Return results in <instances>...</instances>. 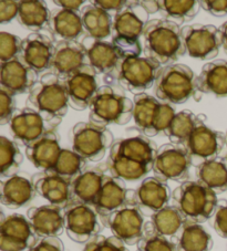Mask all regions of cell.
<instances>
[{
	"mask_svg": "<svg viewBox=\"0 0 227 251\" xmlns=\"http://www.w3.org/2000/svg\"><path fill=\"white\" fill-rule=\"evenodd\" d=\"M180 25L167 19H152L143 32L144 52L161 66L172 64L186 53Z\"/></svg>",
	"mask_w": 227,
	"mask_h": 251,
	"instance_id": "cell-1",
	"label": "cell"
},
{
	"mask_svg": "<svg viewBox=\"0 0 227 251\" xmlns=\"http://www.w3.org/2000/svg\"><path fill=\"white\" fill-rule=\"evenodd\" d=\"M28 101L48 122L58 125L69 109V97L63 80L46 73L29 91Z\"/></svg>",
	"mask_w": 227,
	"mask_h": 251,
	"instance_id": "cell-2",
	"label": "cell"
},
{
	"mask_svg": "<svg viewBox=\"0 0 227 251\" xmlns=\"http://www.w3.org/2000/svg\"><path fill=\"white\" fill-rule=\"evenodd\" d=\"M174 206L187 222L206 223L217 208V194L200 181L186 180L172 193Z\"/></svg>",
	"mask_w": 227,
	"mask_h": 251,
	"instance_id": "cell-3",
	"label": "cell"
},
{
	"mask_svg": "<svg viewBox=\"0 0 227 251\" xmlns=\"http://www.w3.org/2000/svg\"><path fill=\"white\" fill-rule=\"evenodd\" d=\"M198 76L192 69L182 63H172L162 68L155 84L156 99L165 103L183 104L199 93Z\"/></svg>",
	"mask_w": 227,
	"mask_h": 251,
	"instance_id": "cell-4",
	"label": "cell"
},
{
	"mask_svg": "<svg viewBox=\"0 0 227 251\" xmlns=\"http://www.w3.org/2000/svg\"><path fill=\"white\" fill-rule=\"evenodd\" d=\"M133 107L131 99L110 85L101 86L89 107L90 122L106 127L110 124H128L133 118Z\"/></svg>",
	"mask_w": 227,
	"mask_h": 251,
	"instance_id": "cell-5",
	"label": "cell"
},
{
	"mask_svg": "<svg viewBox=\"0 0 227 251\" xmlns=\"http://www.w3.org/2000/svg\"><path fill=\"white\" fill-rule=\"evenodd\" d=\"M72 150L88 162H100L113 145V135L106 126L92 122L74 125L71 133Z\"/></svg>",
	"mask_w": 227,
	"mask_h": 251,
	"instance_id": "cell-6",
	"label": "cell"
},
{
	"mask_svg": "<svg viewBox=\"0 0 227 251\" xmlns=\"http://www.w3.org/2000/svg\"><path fill=\"white\" fill-rule=\"evenodd\" d=\"M162 67L147 57L123 59L117 70L116 80L131 93L141 94L156 84Z\"/></svg>",
	"mask_w": 227,
	"mask_h": 251,
	"instance_id": "cell-7",
	"label": "cell"
},
{
	"mask_svg": "<svg viewBox=\"0 0 227 251\" xmlns=\"http://www.w3.org/2000/svg\"><path fill=\"white\" fill-rule=\"evenodd\" d=\"M186 53L198 60H212L223 47L220 28L212 25H189L181 29Z\"/></svg>",
	"mask_w": 227,
	"mask_h": 251,
	"instance_id": "cell-8",
	"label": "cell"
},
{
	"mask_svg": "<svg viewBox=\"0 0 227 251\" xmlns=\"http://www.w3.org/2000/svg\"><path fill=\"white\" fill-rule=\"evenodd\" d=\"M192 166L190 155L183 145L164 144L159 147L153 163L156 178L162 181H186Z\"/></svg>",
	"mask_w": 227,
	"mask_h": 251,
	"instance_id": "cell-9",
	"label": "cell"
},
{
	"mask_svg": "<svg viewBox=\"0 0 227 251\" xmlns=\"http://www.w3.org/2000/svg\"><path fill=\"white\" fill-rule=\"evenodd\" d=\"M65 211V231L70 239L86 244L102 230V220L93 206L70 204Z\"/></svg>",
	"mask_w": 227,
	"mask_h": 251,
	"instance_id": "cell-10",
	"label": "cell"
},
{
	"mask_svg": "<svg viewBox=\"0 0 227 251\" xmlns=\"http://www.w3.org/2000/svg\"><path fill=\"white\" fill-rule=\"evenodd\" d=\"M225 145V134L206 126L202 121L183 146L190 155L192 165L199 167L202 164L218 157Z\"/></svg>",
	"mask_w": 227,
	"mask_h": 251,
	"instance_id": "cell-11",
	"label": "cell"
},
{
	"mask_svg": "<svg viewBox=\"0 0 227 251\" xmlns=\"http://www.w3.org/2000/svg\"><path fill=\"white\" fill-rule=\"evenodd\" d=\"M102 223L126 246L138 245L144 237V216L134 201L103 219Z\"/></svg>",
	"mask_w": 227,
	"mask_h": 251,
	"instance_id": "cell-12",
	"label": "cell"
},
{
	"mask_svg": "<svg viewBox=\"0 0 227 251\" xmlns=\"http://www.w3.org/2000/svg\"><path fill=\"white\" fill-rule=\"evenodd\" d=\"M38 242L29 219L24 215L12 214L2 218L0 225L1 251H29Z\"/></svg>",
	"mask_w": 227,
	"mask_h": 251,
	"instance_id": "cell-13",
	"label": "cell"
},
{
	"mask_svg": "<svg viewBox=\"0 0 227 251\" xmlns=\"http://www.w3.org/2000/svg\"><path fill=\"white\" fill-rule=\"evenodd\" d=\"M64 83L68 91L69 104L77 111L90 107L100 90L98 73L89 64L70 75L64 80Z\"/></svg>",
	"mask_w": 227,
	"mask_h": 251,
	"instance_id": "cell-14",
	"label": "cell"
},
{
	"mask_svg": "<svg viewBox=\"0 0 227 251\" xmlns=\"http://www.w3.org/2000/svg\"><path fill=\"white\" fill-rule=\"evenodd\" d=\"M9 125L12 135L26 147L32 144L48 132L55 131L57 127L56 124L48 122L38 111L31 107L17 110Z\"/></svg>",
	"mask_w": 227,
	"mask_h": 251,
	"instance_id": "cell-15",
	"label": "cell"
},
{
	"mask_svg": "<svg viewBox=\"0 0 227 251\" xmlns=\"http://www.w3.org/2000/svg\"><path fill=\"white\" fill-rule=\"evenodd\" d=\"M172 197L171 189L165 181L156 177L143 179L137 190H134V202L143 216L152 217L165 207Z\"/></svg>",
	"mask_w": 227,
	"mask_h": 251,
	"instance_id": "cell-16",
	"label": "cell"
},
{
	"mask_svg": "<svg viewBox=\"0 0 227 251\" xmlns=\"http://www.w3.org/2000/svg\"><path fill=\"white\" fill-rule=\"evenodd\" d=\"M82 45L85 49L89 66L98 75H106L116 80L122 58L114 45L111 41L97 40L90 37L85 38Z\"/></svg>",
	"mask_w": 227,
	"mask_h": 251,
	"instance_id": "cell-17",
	"label": "cell"
},
{
	"mask_svg": "<svg viewBox=\"0 0 227 251\" xmlns=\"http://www.w3.org/2000/svg\"><path fill=\"white\" fill-rule=\"evenodd\" d=\"M86 64H89L88 57L82 42L60 41L56 45L50 70L64 81Z\"/></svg>",
	"mask_w": 227,
	"mask_h": 251,
	"instance_id": "cell-18",
	"label": "cell"
},
{
	"mask_svg": "<svg viewBox=\"0 0 227 251\" xmlns=\"http://www.w3.org/2000/svg\"><path fill=\"white\" fill-rule=\"evenodd\" d=\"M132 201H134V190L126 188L123 180L107 175L93 207L103 220Z\"/></svg>",
	"mask_w": 227,
	"mask_h": 251,
	"instance_id": "cell-19",
	"label": "cell"
},
{
	"mask_svg": "<svg viewBox=\"0 0 227 251\" xmlns=\"http://www.w3.org/2000/svg\"><path fill=\"white\" fill-rule=\"evenodd\" d=\"M56 46L45 33L32 32L24 39L20 58L33 71L40 73L51 68Z\"/></svg>",
	"mask_w": 227,
	"mask_h": 251,
	"instance_id": "cell-20",
	"label": "cell"
},
{
	"mask_svg": "<svg viewBox=\"0 0 227 251\" xmlns=\"http://www.w3.org/2000/svg\"><path fill=\"white\" fill-rule=\"evenodd\" d=\"M36 193L49 204L65 209L71 202V180L52 172H41L32 177Z\"/></svg>",
	"mask_w": 227,
	"mask_h": 251,
	"instance_id": "cell-21",
	"label": "cell"
},
{
	"mask_svg": "<svg viewBox=\"0 0 227 251\" xmlns=\"http://www.w3.org/2000/svg\"><path fill=\"white\" fill-rule=\"evenodd\" d=\"M27 218L38 238L58 237L65 229V211L54 205L31 207Z\"/></svg>",
	"mask_w": 227,
	"mask_h": 251,
	"instance_id": "cell-22",
	"label": "cell"
},
{
	"mask_svg": "<svg viewBox=\"0 0 227 251\" xmlns=\"http://www.w3.org/2000/svg\"><path fill=\"white\" fill-rule=\"evenodd\" d=\"M38 82V73L29 68L20 57L1 63L0 83L1 88L14 95L26 93Z\"/></svg>",
	"mask_w": 227,
	"mask_h": 251,
	"instance_id": "cell-23",
	"label": "cell"
},
{
	"mask_svg": "<svg viewBox=\"0 0 227 251\" xmlns=\"http://www.w3.org/2000/svg\"><path fill=\"white\" fill-rule=\"evenodd\" d=\"M148 15L141 1H130L113 18V36L140 39L148 23Z\"/></svg>",
	"mask_w": 227,
	"mask_h": 251,
	"instance_id": "cell-24",
	"label": "cell"
},
{
	"mask_svg": "<svg viewBox=\"0 0 227 251\" xmlns=\"http://www.w3.org/2000/svg\"><path fill=\"white\" fill-rule=\"evenodd\" d=\"M158 150L155 143L147 136L139 135L114 142L109 154L128 158L137 163L153 165Z\"/></svg>",
	"mask_w": 227,
	"mask_h": 251,
	"instance_id": "cell-25",
	"label": "cell"
},
{
	"mask_svg": "<svg viewBox=\"0 0 227 251\" xmlns=\"http://www.w3.org/2000/svg\"><path fill=\"white\" fill-rule=\"evenodd\" d=\"M61 151L58 134L51 131L26 147V155L34 167L42 172H50L58 161Z\"/></svg>",
	"mask_w": 227,
	"mask_h": 251,
	"instance_id": "cell-26",
	"label": "cell"
},
{
	"mask_svg": "<svg viewBox=\"0 0 227 251\" xmlns=\"http://www.w3.org/2000/svg\"><path fill=\"white\" fill-rule=\"evenodd\" d=\"M107 174L101 168L92 167L80 174L71 183V202L93 206Z\"/></svg>",
	"mask_w": 227,
	"mask_h": 251,
	"instance_id": "cell-27",
	"label": "cell"
},
{
	"mask_svg": "<svg viewBox=\"0 0 227 251\" xmlns=\"http://www.w3.org/2000/svg\"><path fill=\"white\" fill-rule=\"evenodd\" d=\"M199 93L227 97V61L215 60L205 64L196 80Z\"/></svg>",
	"mask_w": 227,
	"mask_h": 251,
	"instance_id": "cell-28",
	"label": "cell"
},
{
	"mask_svg": "<svg viewBox=\"0 0 227 251\" xmlns=\"http://www.w3.org/2000/svg\"><path fill=\"white\" fill-rule=\"evenodd\" d=\"M36 193L32 179L17 174L1 183V204L9 208H20L32 201Z\"/></svg>",
	"mask_w": 227,
	"mask_h": 251,
	"instance_id": "cell-29",
	"label": "cell"
},
{
	"mask_svg": "<svg viewBox=\"0 0 227 251\" xmlns=\"http://www.w3.org/2000/svg\"><path fill=\"white\" fill-rule=\"evenodd\" d=\"M171 240L177 251H211L214 246L212 236L202 225L187 220Z\"/></svg>",
	"mask_w": 227,
	"mask_h": 251,
	"instance_id": "cell-30",
	"label": "cell"
},
{
	"mask_svg": "<svg viewBox=\"0 0 227 251\" xmlns=\"http://www.w3.org/2000/svg\"><path fill=\"white\" fill-rule=\"evenodd\" d=\"M50 30L54 37L60 41H77L84 33L80 12L59 9L52 12Z\"/></svg>",
	"mask_w": 227,
	"mask_h": 251,
	"instance_id": "cell-31",
	"label": "cell"
},
{
	"mask_svg": "<svg viewBox=\"0 0 227 251\" xmlns=\"http://www.w3.org/2000/svg\"><path fill=\"white\" fill-rule=\"evenodd\" d=\"M82 24L88 37L97 40H107L113 32L112 15L94 3H89L80 11Z\"/></svg>",
	"mask_w": 227,
	"mask_h": 251,
	"instance_id": "cell-32",
	"label": "cell"
},
{
	"mask_svg": "<svg viewBox=\"0 0 227 251\" xmlns=\"http://www.w3.org/2000/svg\"><path fill=\"white\" fill-rule=\"evenodd\" d=\"M185 223L181 211L175 206H167L151 217V222L144 225V235L158 233L172 239L181 230Z\"/></svg>",
	"mask_w": 227,
	"mask_h": 251,
	"instance_id": "cell-33",
	"label": "cell"
},
{
	"mask_svg": "<svg viewBox=\"0 0 227 251\" xmlns=\"http://www.w3.org/2000/svg\"><path fill=\"white\" fill-rule=\"evenodd\" d=\"M52 12L47 3L38 0L19 1V14L17 19L19 24L31 31L37 32L50 25Z\"/></svg>",
	"mask_w": 227,
	"mask_h": 251,
	"instance_id": "cell-34",
	"label": "cell"
},
{
	"mask_svg": "<svg viewBox=\"0 0 227 251\" xmlns=\"http://www.w3.org/2000/svg\"><path fill=\"white\" fill-rule=\"evenodd\" d=\"M199 181L216 194L227 192V156H218L198 167Z\"/></svg>",
	"mask_w": 227,
	"mask_h": 251,
	"instance_id": "cell-35",
	"label": "cell"
},
{
	"mask_svg": "<svg viewBox=\"0 0 227 251\" xmlns=\"http://www.w3.org/2000/svg\"><path fill=\"white\" fill-rule=\"evenodd\" d=\"M133 121L137 127L144 135L151 137L156 111L159 109L160 100L147 93L134 95Z\"/></svg>",
	"mask_w": 227,
	"mask_h": 251,
	"instance_id": "cell-36",
	"label": "cell"
},
{
	"mask_svg": "<svg viewBox=\"0 0 227 251\" xmlns=\"http://www.w3.org/2000/svg\"><path fill=\"white\" fill-rule=\"evenodd\" d=\"M106 165L111 176L123 181H137L142 179L153 168V165L137 163L113 154H109Z\"/></svg>",
	"mask_w": 227,
	"mask_h": 251,
	"instance_id": "cell-37",
	"label": "cell"
},
{
	"mask_svg": "<svg viewBox=\"0 0 227 251\" xmlns=\"http://www.w3.org/2000/svg\"><path fill=\"white\" fill-rule=\"evenodd\" d=\"M202 121H204L203 115H195L190 110L177 112L165 135L169 137L172 144L184 145L195 127Z\"/></svg>",
	"mask_w": 227,
	"mask_h": 251,
	"instance_id": "cell-38",
	"label": "cell"
},
{
	"mask_svg": "<svg viewBox=\"0 0 227 251\" xmlns=\"http://www.w3.org/2000/svg\"><path fill=\"white\" fill-rule=\"evenodd\" d=\"M160 12L169 21L176 25L189 23L199 14L200 2L196 0H162Z\"/></svg>",
	"mask_w": 227,
	"mask_h": 251,
	"instance_id": "cell-39",
	"label": "cell"
},
{
	"mask_svg": "<svg viewBox=\"0 0 227 251\" xmlns=\"http://www.w3.org/2000/svg\"><path fill=\"white\" fill-rule=\"evenodd\" d=\"M24 156L18 145L6 136L0 137V174L2 178H9L18 174Z\"/></svg>",
	"mask_w": 227,
	"mask_h": 251,
	"instance_id": "cell-40",
	"label": "cell"
},
{
	"mask_svg": "<svg viewBox=\"0 0 227 251\" xmlns=\"http://www.w3.org/2000/svg\"><path fill=\"white\" fill-rule=\"evenodd\" d=\"M86 163L88 161H85L73 150L62 149L58 161L50 172L72 181L86 170Z\"/></svg>",
	"mask_w": 227,
	"mask_h": 251,
	"instance_id": "cell-41",
	"label": "cell"
},
{
	"mask_svg": "<svg viewBox=\"0 0 227 251\" xmlns=\"http://www.w3.org/2000/svg\"><path fill=\"white\" fill-rule=\"evenodd\" d=\"M23 39L7 31L0 32V61L5 63L20 57Z\"/></svg>",
	"mask_w": 227,
	"mask_h": 251,
	"instance_id": "cell-42",
	"label": "cell"
},
{
	"mask_svg": "<svg viewBox=\"0 0 227 251\" xmlns=\"http://www.w3.org/2000/svg\"><path fill=\"white\" fill-rule=\"evenodd\" d=\"M137 251H177L176 246L170 238L158 233L144 235L137 245Z\"/></svg>",
	"mask_w": 227,
	"mask_h": 251,
	"instance_id": "cell-43",
	"label": "cell"
},
{
	"mask_svg": "<svg viewBox=\"0 0 227 251\" xmlns=\"http://www.w3.org/2000/svg\"><path fill=\"white\" fill-rule=\"evenodd\" d=\"M84 251H130L126 245L115 236L106 237L98 235L88 241Z\"/></svg>",
	"mask_w": 227,
	"mask_h": 251,
	"instance_id": "cell-44",
	"label": "cell"
},
{
	"mask_svg": "<svg viewBox=\"0 0 227 251\" xmlns=\"http://www.w3.org/2000/svg\"><path fill=\"white\" fill-rule=\"evenodd\" d=\"M111 42L116 48L120 57L123 59L128 58H138L142 54V43L140 39L122 37V36H112Z\"/></svg>",
	"mask_w": 227,
	"mask_h": 251,
	"instance_id": "cell-45",
	"label": "cell"
},
{
	"mask_svg": "<svg viewBox=\"0 0 227 251\" xmlns=\"http://www.w3.org/2000/svg\"><path fill=\"white\" fill-rule=\"evenodd\" d=\"M175 114V110L173 109V106L170 104V103L161 102L154 118L151 137L158 135L160 133H167Z\"/></svg>",
	"mask_w": 227,
	"mask_h": 251,
	"instance_id": "cell-46",
	"label": "cell"
},
{
	"mask_svg": "<svg viewBox=\"0 0 227 251\" xmlns=\"http://www.w3.org/2000/svg\"><path fill=\"white\" fill-rule=\"evenodd\" d=\"M15 95L6 89L0 88V124H9L15 114Z\"/></svg>",
	"mask_w": 227,
	"mask_h": 251,
	"instance_id": "cell-47",
	"label": "cell"
},
{
	"mask_svg": "<svg viewBox=\"0 0 227 251\" xmlns=\"http://www.w3.org/2000/svg\"><path fill=\"white\" fill-rule=\"evenodd\" d=\"M212 225L214 230L222 238L227 239V201L218 202L217 208L212 217Z\"/></svg>",
	"mask_w": 227,
	"mask_h": 251,
	"instance_id": "cell-48",
	"label": "cell"
},
{
	"mask_svg": "<svg viewBox=\"0 0 227 251\" xmlns=\"http://www.w3.org/2000/svg\"><path fill=\"white\" fill-rule=\"evenodd\" d=\"M19 1L15 0H2L0 1V24L6 25L11 23L18 17Z\"/></svg>",
	"mask_w": 227,
	"mask_h": 251,
	"instance_id": "cell-49",
	"label": "cell"
},
{
	"mask_svg": "<svg viewBox=\"0 0 227 251\" xmlns=\"http://www.w3.org/2000/svg\"><path fill=\"white\" fill-rule=\"evenodd\" d=\"M29 251H64V245L59 237L40 238Z\"/></svg>",
	"mask_w": 227,
	"mask_h": 251,
	"instance_id": "cell-50",
	"label": "cell"
},
{
	"mask_svg": "<svg viewBox=\"0 0 227 251\" xmlns=\"http://www.w3.org/2000/svg\"><path fill=\"white\" fill-rule=\"evenodd\" d=\"M199 2L200 7L212 16H227V0H204V1Z\"/></svg>",
	"mask_w": 227,
	"mask_h": 251,
	"instance_id": "cell-51",
	"label": "cell"
},
{
	"mask_svg": "<svg viewBox=\"0 0 227 251\" xmlns=\"http://www.w3.org/2000/svg\"><path fill=\"white\" fill-rule=\"evenodd\" d=\"M129 2L130 1H126V0H97V1H92L95 6L114 16L122 9H124L129 5Z\"/></svg>",
	"mask_w": 227,
	"mask_h": 251,
	"instance_id": "cell-52",
	"label": "cell"
},
{
	"mask_svg": "<svg viewBox=\"0 0 227 251\" xmlns=\"http://www.w3.org/2000/svg\"><path fill=\"white\" fill-rule=\"evenodd\" d=\"M54 2L55 5L61 7V9L77 12H79L80 8L85 5V1H82V0H56Z\"/></svg>",
	"mask_w": 227,
	"mask_h": 251,
	"instance_id": "cell-53",
	"label": "cell"
},
{
	"mask_svg": "<svg viewBox=\"0 0 227 251\" xmlns=\"http://www.w3.org/2000/svg\"><path fill=\"white\" fill-rule=\"evenodd\" d=\"M142 6L145 8L148 14H155L160 11V2L159 1H141Z\"/></svg>",
	"mask_w": 227,
	"mask_h": 251,
	"instance_id": "cell-54",
	"label": "cell"
},
{
	"mask_svg": "<svg viewBox=\"0 0 227 251\" xmlns=\"http://www.w3.org/2000/svg\"><path fill=\"white\" fill-rule=\"evenodd\" d=\"M220 31H221V33H222L223 48H224V50L227 52V21L221 25Z\"/></svg>",
	"mask_w": 227,
	"mask_h": 251,
	"instance_id": "cell-55",
	"label": "cell"
},
{
	"mask_svg": "<svg viewBox=\"0 0 227 251\" xmlns=\"http://www.w3.org/2000/svg\"><path fill=\"white\" fill-rule=\"evenodd\" d=\"M225 135H226V145H227V133L225 134Z\"/></svg>",
	"mask_w": 227,
	"mask_h": 251,
	"instance_id": "cell-56",
	"label": "cell"
}]
</instances>
